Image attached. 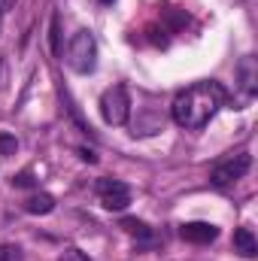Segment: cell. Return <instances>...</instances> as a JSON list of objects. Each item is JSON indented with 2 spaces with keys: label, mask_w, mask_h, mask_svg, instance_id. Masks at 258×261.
<instances>
[{
  "label": "cell",
  "mask_w": 258,
  "mask_h": 261,
  "mask_svg": "<svg viewBox=\"0 0 258 261\" xmlns=\"http://www.w3.org/2000/svg\"><path fill=\"white\" fill-rule=\"evenodd\" d=\"M0 31H3V15H0Z\"/></svg>",
  "instance_id": "ac0fdd59"
},
{
  "label": "cell",
  "mask_w": 258,
  "mask_h": 261,
  "mask_svg": "<svg viewBox=\"0 0 258 261\" xmlns=\"http://www.w3.org/2000/svg\"><path fill=\"white\" fill-rule=\"evenodd\" d=\"M234 249L243 255V258H252L258 252V243H255V234L249 228H237L234 231Z\"/></svg>",
  "instance_id": "ba28073f"
},
{
  "label": "cell",
  "mask_w": 258,
  "mask_h": 261,
  "mask_svg": "<svg viewBox=\"0 0 258 261\" xmlns=\"http://www.w3.org/2000/svg\"><path fill=\"white\" fill-rule=\"evenodd\" d=\"M100 116L107 125H125L131 119V97L125 85H113L100 94Z\"/></svg>",
  "instance_id": "3957f363"
},
{
  "label": "cell",
  "mask_w": 258,
  "mask_h": 261,
  "mask_svg": "<svg viewBox=\"0 0 258 261\" xmlns=\"http://www.w3.org/2000/svg\"><path fill=\"white\" fill-rule=\"evenodd\" d=\"M179 234H183V240H189V243H213V240L219 237V228L210 225V222H189V225L179 228Z\"/></svg>",
  "instance_id": "8992f818"
},
{
  "label": "cell",
  "mask_w": 258,
  "mask_h": 261,
  "mask_svg": "<svg viewBox=\"0 0 258 261\" xmlns=\"http://www.w3.org/2000/svg\"><path fill=\"white\" fill-rule=\"evenodd\" d=\"M61 261H88V255L73 246V249H64V252H61Z\"/></svg>",
  "instance_id": "5bb4252c"
},
{
  "label": "cell",
  "mask_w": 258,
  "mask_h": 261,
  "mask_svg": "<svg viewBox=\"0 0 258 261\" xmlns=\"http://www.w3.org/2000/svg\"><path fill=\"white\" fill-rule=\"evenodd\" d=\"M52 52H55V55H64V46H61V21H58V15L52 18Z\"/></svg>",
  "instance_id": "7c38bea8"
},
{
  "label": "cell",
  "mask_w": 258,
  "mask_h": 261,
  "mask_svg": "<svg viewBox=\"0 0 258 261\" xmlns=\"http://www.w3.org/2000/svg\"><path fill=\"white\" fill-rule=\"evenodd\" d=\"M0 261H21L18 246H0Z\"/></svg>",
  "instance_id": "4fadbf2b"
},
{
  "label": "cell",
  "mask_w": 258,
  "mask_h": 261,
  "mask_svg": "<svg viewBox=\"0 0 258 261\" xmlns=\"http://www.w3.org/2000/svg\"><path fill=\"white\" fill-rule=\"evenodd\" d=\"M9 85V67H6V61H3V55H0V91Z\"/></svg>",
  "instance_id": "9a60e30c"
},
{
  "label": "cell",
  "mask_w": 258,
  "mask_h": 261,
  "mask_svg": "<svg viewBox=\"0 0 258 261\" xmlns=\"http://www.w3.org/2000/svg\"><path fill=\"white\" fill-rule=\"evenodd\" d=\"M67 64L76 73H91L97 67V40L91 31H76L67 46Z\"/></svg>",
  "instance_id": "7a4b0ae2"
},
{
  "label": "cell",
  "mask_w": 258,
  "mask_h": 261,
  "mask_svg": "<svg viewBox=\"0 0 258 261\" xmlns=\"http://www.w3.org/2000/svg\"><path fill=\"white\" fill-rule=\"evenodd\" d=\"M237 73H240V85H243V91L246 94H255V82H258V64L255 58H243L240 67H237Z\"/></svg>",
  "instance_id": "52a82bcc"
},
{
  "label": "cell",
  "mask_w": 258,
  "mask_h": 261,
  "mask_svg": "<svg viewBox=\"0 0 258 261\" xmlns=\"http://www.w3.org/2000/svg\"><path fill=\"white\" fill-rule=\"evenodd\" d=\"M249 167H252V158H249L246 152H240V155H234V158L216 164L213 173H210V182H213L216 189H228V186H234L237 179H243Z\"/></svg>",
  "instance_id": "277c9868"
},
{
  "label": "cell",
  "mask_w": 258,
  "mask_h": 261,
  "mask_svg": "<svg viewBox=\"0 0 258 261\" xmlns=\"http://www.w3.org/2000/svg\"><path fill=\"white\" fill-rule=\"evenodd\" d=\"M97 197L107 210H125L131 203V189L122 179H97Z\"/></svg>",
  "instance_id": "5b68a950"
},
{
  "label": "cell",
  "mask_w": 258,
  "mask_h": 261,
  "mask_svg": "<svg viewBox=\"0 0 258 261\" xmlns=\"http://www.w3.org/2000/svg\"><path fill=\"white\" fill-rule=\"evenodd\" d=\"M122 228H125L128 234H134V237H149V228H146L143 222H137V219H125Z\"/></svg>",
  "instance_id": "8fae6325"
},
{
  "label": "cell",
  "mask_w": 258,
  "mask_h": 261,
  "mask_svg": "<svg viewBox=\"0 0 258 261\" xmlns=\"http://www.w3.org/2000/svg\"><path fill=\"white\" fill-rule=\"evenodd\" d=\"M104 3H113V0H104Z\"/></svg>",
  "instance_id": "d6986e66"
},
{
  "label": "cell",
  "mask_w": 258,
  "mask_h": 261,
  "mask_svg": "<svg viewBox=\"0 0 258 261\" xmlns=\"http://www.w3.org/2000/svg\"><path fill=\"white\" fill-rule=\"evenodd\" d=\"M24 210L31 213V216H49L52 210H55V197L46 195V192H40V195H31L24 200Z\"/></svg>",
  "instance_id": "9c48e42d"
},
{
  "label": "cell",
  "mask_w": 258,
  "mask_h": 261,
  "mask_svg": "<svg viewBox=\"0 0 258 261\" xmlns=\"http://www.w3.org/2000/svg\"><path fill=\"white\" fill-rule=\"evenodd\" d=\"M15 186H34V179H31V173H18L15 179H12Z\"/></svg>",
  "instance_id": "2e32d148"
},
{
  "label": "cell",
  "mask_w": 258,
  "mask_h": 261,
  "mask_svg": "<svg viewBox=\"0 0 258 261\" xmlns=\"http://www.w3.org/2000/svg\"><path fill=\"white\" fill-rule=\"evenodd\" d=\"M18 152V140L12 134H0V158H9Z\"/></svg>",
  "instance_id": "30bf717a"
},
{
  "label": "cell",
  "mask_w": 258,
  "mask_h": 261,
  "mask_svg": "<svg viewBox=\"0 0 258 261\" xmlns=\"http://www.w3.org/2000/svg\"><path fill=\"white\" fill-rule=\"evenodd\" d=\"M222 103H225V88L219 82H197L192 88H186L183 94H176L170 113H173V122L179 128L200 130L219 113Z\"/></svg>",
  "instance_id": "6da1fadb"
},
{
  "label": "cell",
  "mask_w": 258,
  "mask_h": 261,
  "mask_svg": "<svg viewBox=\"0 0 258 261\" xmlns=\"http://www.w3.org/2000/svg\"><path fill=\"white\" fill-rule=\"evenodd\" d=\"M15 3H18V0H0V15H3V12H9Z\"/></svg>",
  "instance_id": "e0dca14e"
}]
</instances>
